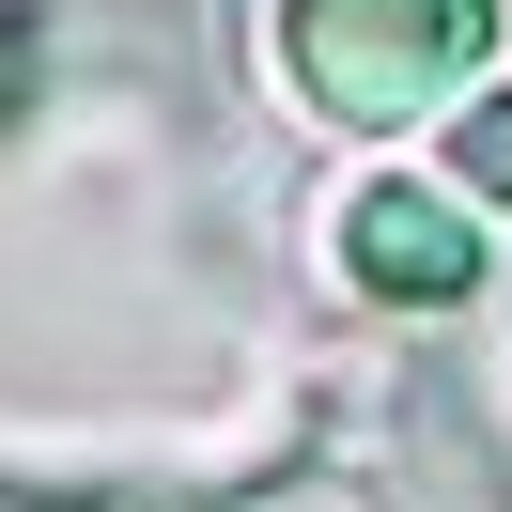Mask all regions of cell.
I'll list each match as a JSON object with an SVG mask.
<instances>
[{
  "mask_svg": "<svg viewBox=\"0 0 512 512\" xmlns=\"http://www.w3.org/2000/svg\"><path fill=\"white\" fill-rule=\"evenodd\" d=\"M481 47H497V0H280V63L326 125H419V109H466Z\"/></svg>",
  "mask_w": 512,
  "mask_h": 512,
  "instance_id": "obj_1",
  "label": "cell"
},
{
  "mask_svg": "<svg viewBox=\"0 0 512 512\" xmlns=\"http://www.w3.org/2000/svg\"><path fill=\"white\" fill-rule=\"evenodd\" d=\"M342 249H357V280L404 295V311L481 295V233H466V202H435V187H373V202L342 218Z\"/></svg>",
  "mask_w": 512,
  "mask_h": 512,
  "instance_id": "obj_2",
  "label": "cell"
},
{
  "mask_svg": "<svg viewBox=\"0 0 512 512\" xmlns=\"http://www.w3.org/2000/svg\"><path fill=\"white\" fill-rule=\"evenodd\" d=\"M450 171H466L481 202H512V94H481V109H466V140H450Z\"/></svg>",
  "mask_w": 512,
  "mask_h": 512,
  "instance_id": "obj_3",
  "label": "cell"
}]
</instances>
